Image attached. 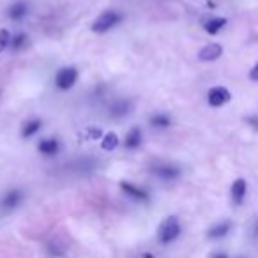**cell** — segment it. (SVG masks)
I'll return each instance as SVG.
<instances>
[{
    "label": "cell",
    "instance_id": "obj_3",
    "mask_svg": "<svg viewBox=\"0 0 258 258\" xmlns=\"http://www.w3.org/2000/svg\"><path fill=\"white\" fill-rule=\"evenodd\" d=\"M78 80V71L75 68H62L55 76V85L62 90H69Z\"/></svg>",
    "mask_w": 258,
    "mask_h": 258
},
{
    "label": "cell",
    "instance_id": "obj_18",
    "mask_svg": "<svg viewBox=\"0 0 258 258\" xmlns=\"http://www.w3.org/2000/svg\"><path fill=\"white\" fill-rule=\"evenodd\" d=\"M9 44H11V34H9L6 29H2L0 30V53H2Z\"/></svg>",
    "mask_w": 258,
    "mask_h": 258
},
{
    "label": "cell",
    "instance_id": "obj_20",
    "mask_svg": "<svg viewBox=\"0 0 258 258\" xmlns=\"http://www.w3.org/2000/svg\"><path fill=\"white\" fill-rule=\"evenodd\" d=\"M25 43H27V36H25V34H18V36L13 37L11 46H13V50H20V48H22Z\"/></svg>",
    "mask_w": 258,
    "mask_h": 258
},
{
    "label": "cell",
    "instance_id": "obj_17",
    "mask_svg": "<svg viewBox=\"0 0 258 258\" xmlns=\"http://www.w3.org/2000/svg\"><path fill=\"white\" fill-rule=\"evenodd\" d=\"M151 124L156 125V127H168L170 125V117L163 113H156L151 117Z\"/></svg>",
    "mask_w": 258,
    "mask_h": 258
},
{
    "label": "cell",
    "instance_id": "obj_9",
    "mask_svg": "<svg viewBox=\"0 0 258 258\" xmlns=\"http://www.w3.org/2000/svg\"><path fill=\"white\" fill-rule=\"evenodd\" d=\"M230 230H232V223L221 221V223H218V225L211 226V230L207 232V237L209 239H221V237L228 235Z\"/></svg>",
    "mask_w": 258,
    "mask_h": 258
},
{
    "label": "cell",
    "instance_id": "obj_13",
    "mask_svg": "<svg viewBox=\"0 0 258 258\" xmlns=\"http://www.w3.org/2000/svg\"><path fill=\"white\" fill-rule=\"evenodd\" d=\"M27 11H29V8H27L25 2H16V4H13L11 8H9V18L22 20L23 16L27 15Z\"/></svg>",
    "mask_w": 258,
    "mask_h": 258
},
{
    "label": "cell",
    "instance_id": "obj_16",
    "mask_svg": "<svg viewBox=\"0 0 258 258\" xmlns=\"http://www.w3.org/2000/svg\"><path fill=\"white\" fill-rule=\"evenodd\" d=\"M117 145H118V137L115 133H106L103 142H101V147H103L104 151H113Z\"/></svg>",
    "mask_w": 258,
    "mask_h": 258
},
{
    "label": "cell",
    "instance_id": "obj_2",
    "mask_svg": "<svg viewBox=\"0 0 258 258\" xmlns=\"http://www.w3.org/2000/svg\"><path fill=\"white\" fill-rule=\"evenodd\" d=\"M120 15L115 11H104L101 16H97V20L92 23V32H108L110 29H113L115 25L120 23Z\"/></svg>",
    "mask_w": 258,
    "mask_h": 258
},
{
    "label": "cell",
    "instance_id": "obj_12",
    "mask_svg": "<svg viewBox=\"0 0 258 258\" xmlns=\"http://www.w3.org/2000/svg\"><path fill=\"white\" fill-rule=\"evenodd\" d=\"M39 152L44 156H53L58 152V142L57 140H51V138H48V140H43L39 144Z\"/></svg>",
    "mask_w": 258,
    "mask_h": 258
},
{
    "label": "cell",
    "instance_id": "obj_23",
    "mask_svg": "<svg viewBox=\"0 0 258 258\" xmlns=\"http://www.w3.org/2000/svg\"><path fill=\"white\" fill-rule=\"evenodd\" d=\"M140 258H156V256H154V254H152V253H144Z\"/></svg>",
    "mask_w": 258,
    "mask_h": 258
},
{
    "label": "cell",
    "instance_id": "obj_4",
    "mask_svg": "<svg viewBox=\"0 0 258 258\" xmlns=\"http://www.w3.org/2000/svg\"><path fill=\"white\" fill-rule=\"evenodd\" d=\"M230 99H232V94H230V90L225 89V87H212L207 94L209 104L214 108L223 106V104H226Z\"/></svg>",
    "mask_w": 258,
    "mask_h": 258
},
{
    "label": "cell",
    "instance_id": "obj_6",
    "mask_svg": "<svg viewBox=\"0 0 258 258\" xmlns=\"http://www.w3.org/2000/svg\"><path fill=\"white\" fill-rule=\"evenodd\" d=\"M247 193V182L244 179H235L232 184V189H230V195H232V202L235 205H240L246 198Z\"/></svg>",
    "mask_w": 258,
    "mask_h": 258
},
{
    "label": "cell",
    "instance_id": "obj_14",
    "mask_svg": "<svg viewBox=\"0 0 258 258\" xmlns=\"http://www.w3.org/2000/svg\"><path fill=\"white\" fill-rule=\"evenodd\" d=\"M41 129V120H37V118H34V120L27 122L25 125H23V131H22V137L23 138H30L34 137V135L37 133Z\"/></svg>",
    "mask_w": 258,
    "mask_h": 258
},
{
    "label": "cell",
    "instance_id": "obj_15",
    "mask_svg": "<svg viewBox=\"0 0 258 258\" xmlns=\"http://www.w3.org/2000/svg\"><path fill=\"white\" fill-rule=\"evenodd\" d=\"M20 200H22V193H20V191H9V193L4 197V202H2V204H4L6 209H13L18 205Z\"/></svg>",
    "mask_w": 258,
    "mask_h": 258
},
{
    "label": "cell",
    "instance_id": "obj_11",
    "mask_svg": "<svg viewBox=\"0 0 258 258\" xmlns=\"http://www.w3.org/2000/svg\"><path fill=\"white\" fill-rule=\"evenodd\" d=\"M140 144H142V131H140V127H133L127 133V137H125V142H124L125 149H137V147H140Z\"/></svg>",
    "mask_w": 258,
    "mask_h": 258
},
{
    "label": "cell",
    "instance_id": "obj_22",
    "mask_svg": "<svg viewBox=\"0 0 258 258\" xmlns=\"http://www.w3.org/2000/svg\"><path fill=\"white\" fill-rule=\"evenodd\" d=\"M211 258H228V256H226V253H214Z\"/></svg>",
    "mask_w": 258,
    "mask_h": 258
},
{
    "label": "cell",
    "instance_id": "obj_10",
    "mask_svg": "<svg viewBox=\"0 0 258 258\" xmlns=\"http://www.w3.org/2000/svg\"><path fill=\"white\" fill-rule=\"evenodd\" d=\"M226 25V18H211L205 22V32L211 34V36H216L218 32H221Z\"/></svg>",
    "mask_w": 258,
    "mask_h": 258
},
{
    "label": "cell",
    "instance_id": "obj_21",
    "mask_svg": "<svg viewBox=\"0 0 258 258\" xmlns=\"http://www.w3.org/2000/svg\"><path fill=\"white\" fill-rule=\"evenodd\" d=\"M249 78L253 80V82H258V62L253 66V68H251V71H249Z\"/></svg>",
    "mask_w": 258,
    "mask_h": 258
},
{
    "label": "cell",
    "instance_id": "obj_19",
    "mask_svg": "<svg viewBox=\"0 0 258 258\" xmlns=\"http://www.w3.org/2000/svg\"><path fill=\"white\" fill-rule=\"evenodd\" d=\"M111 113H113V115L127 113V103H125V101H118L117 104H113V106H111Z\"/></svg>",
    "mask_w": 258,
    "mask_h": 258
},
{
    "label": "cell",
    "instance_id": "obj_7",
    "mask_svg": "<svg viewBox=\"0 0 258 258\" xmlns=\"http://www.w3.org/2000/svg\"><path fill=\"white\" fill-rule=\"evenodd\" d=\"M152 173L158 175L159 179H165V180H172V179H177L180 175V170L177 166H172V165H161V166H154L152 168Z\"/></svg>",
    "mask_w": 258,
    "mask_h": 258
},
{
    "label": "cell",
    "instance_id": "obj_5",
    "mask_svg": "<svg viewBox=\"0 0 258 258\" xmlns=\"http://www.w3.org/2000/svg\"><path fill=\"white\" fill-rule=\"evenodd\" d=\"M223 55V46L218 43H211L207 44L205 48H202L200 53H198V58L204 62H212V60H218L219 57Z\"/></svg>",
    "mask_w": 258,
    "mask_h": 258
},
{
    "label": "cell",
    "instance_id": "obj_1",
    "mask_svg": "<svg viewBox=\"0 0 258 258\" xmlns=\"http://www.w3.org/2000/svg\"><path fill=\"white\" fill-rule=\"evenodd\" d=\"M180 235V223L175 216H168L165 221L159 225L158 239L161 244H170Z\"/></svg>",
    "mask_w": 258,
    "mask_h": 258
},
{
    "label": "cell",
    "instance_id": "obj_8",
    "mask_svg": "<svg viewBox=\"0 0 258 258\" xmlns=\"http://www.w3.org/2000/svg\"><path fill=\"white\" fill-rule=\"evenodd\" d=\"M120 187H122V191H124L127 197H131V198H135V200H142V202H145L149 198V195H147V191L145 189H142V187H137V186H133L131 182H120Z\"/></svg>",
    "mask_w": 258,
    "mask_h": 258
}]
</instances>
